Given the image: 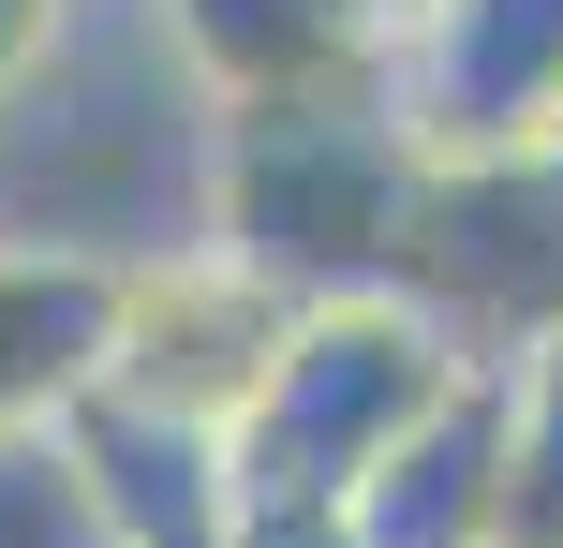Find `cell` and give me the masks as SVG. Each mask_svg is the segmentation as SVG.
<instances>
[{
	"label": "cell",
	"mask_w": 563,
	"mask_h": 548,
	"mask_svg": "<svg viewBox=\"0 0 563 548\" xmlns=\"http://www.w3.org/2000/svg\"><path fill=\"white\" fill-rule=\"evenodd\" d=\"M208 164L223 104L178 59L164 0H75L59 45L0 104V237L75 267H148L208 237Z\"/></svg>",
	"instance_id": "obj_1"
},
{
	"label": "cell",
	"mask_w": 563,
	"mask_h": 548,
	"mask_svg": "<svg viewBox=\"0 0 563 548\" xmlns=\"http://www.w3.org/2000/svg\"><path fill=\"white\" fill-rule=\"evenodd\" d=\"M400 223H416V148L371 89L327 104H253L223 119V164H208V237L238 267H267L282 297H386L400 282Z\"/></svg>",
	"instance_id": "obj_2"
},
{
	"label": "cell",
	"mask_w": 563,
	"mask_h": 548,
	"mask_svg": "<svg viewBox=\"0 0 563 548\" xmlns=\"http://www.w3.org/2000/svg\"><path fill=\"white\" fill-rule=\"evenodd\" d=\"M460 385H475V356L416 297H311L282 371H267V401L238 415L223 474H238V504H356Z\"/></svg>",
	"instance_id": "obj_3"
},
{
	"label": "cell",
	"mask_w": 563,
	"mask_h": 548,
	"mask_svg": "<svg viewBox=\"0 0 563 548\" xmlns=\"http://www.w3.org/2000/svg\"><path fill=\"white\" fill-rule=\"evenodd\" d=\"M475 371L519 342H563V148L519 164H416V223H400V282Z\"/></svg>",
	"instance_id": "obj_4"
},
{
	"label": "cell",
	"mask_w": 563,
	"mask_h": 548,
	"mask_svg": "<svg viewBox=\"0 0 563 548\" xmlns=\"http://www.w3.org/2000/svg\"><path fill=\"white\" fill-rule=\"evenodd\" d=\"M282 342H297V297H282L267 267H238L223 237H194V253H148V267H119L104 401H134V415H178V430L238 445V415L267 401Z\"/></svg>",
	"instance_id": "obj_5"
},
{
	"label": "cell",
	"mask_w": 563,
	"mask_h": 548,
	"mask_svg": "<svg viewBox=\"0 0 563 548\" xmlns=\"http://www.w3.org/2000/svg\"><path fill=\"white\" fill-rule=\"evenodd\" d=\"M371 104L400 119L416 164H519L563 134V0H430L386 59Z\"/></svg>",
	"instance_id": "obj_6"
},
{
	"label": "cell",
	"mask_w": 563,
	"mask_h": 548,
	"mask_svg": "<svg viewBox=\"0 0 563 548\" xmlns=\"http://www.w3.org/2000/svg\"><path fill=\"white\" fill-rule=\"evenodd\" d=\"M59 445H75L89 504H104L119 548H238V474L208 430H178V415H134L89 385L75 415H59Z\"/></svg>",
	"instance_id": "obj_7"
},
{
	"label": "cell",
	"mask_w": 563,
	"mask_h": 548,
	"mask_svg": "<svg viewBox=\"0 0 563 548\" xmlns=\"http://www.w3.org/2000/svg\"><path fill=\"white\" fill-rule=\"evenodd\" d=\"M104 342H119V267L0 237V430H59L104 385Z\"/></svg>",
	"instance_id": "obj_8"
},
{
	"label": "cell",
	"mask_w": 563,
	"mask_h": 548,
	"mask_svg": "<svg viewBox=\"0 0 563 548\" xmlns=\"http://www.w3.org/2000/svg\"><path fill=\"white\" fill-rule=\"evenodd\" d=\"M489 385H505V548H563V342H519Z\"/></svg>",
	"instance_id": "obj_9"
},
{
	"label": "cell",
	"mask_w": 563,
	"mask_h": 548,
	"mask_svg": "<svg viewBox=\"0 0 563 548\" xmlns=\"http://www.w3.org/2000/svg\"><path fill=\"white\" fill-rule=\"evenodd\" d=\"M0 548H119L59 430H0Z\"/></svg>",
	"instance_id": "obj_10"
},
{
	"label": "cell",
	"mask_w": 563,
	"mask_h": 548,
	"mask_svg": "<svg viewBox=\"0 0 563 548\" xmlns=\"http://www.w3.org/2000/svg\"><path fill=\"white\" fill-rule=\"evenodd\" d=\"M59 15H75V0H0V104H15V75L59 45Z\"/></svg>",
	"instance_id": "obj_11"
}]
</instances>
